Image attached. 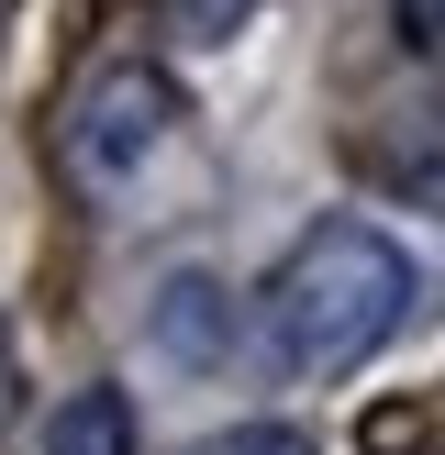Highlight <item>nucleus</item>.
Instances as JSON below:
<instances>
[{
  "instance_id": "f257e3e1",
  "label": "nucleus",
  "mask_w": 445,
  "mask_h": 455,
  "mask_svg": "<svg viewBox=\"0 0 445 455\" xmlns=\"http://www.w3.org/2000/svg\"><path fill=\"white\" fill-rule=\"evenodd\" d=\"M412 300H423L412 244H390L356 212H334V222H312L279 256V278H267V355H279L289 378H345V367H368V355L412 323Z\"/></svg>"
},
{
  "instance_id": "20e7f679",
  "label": "nucleus",
  "mask_w": 445,
  "mask_h": 455,
  "mask_svg": "<svg viewBox=\"0 0 445 455\" xmlns=\"http://www.w3.org/2000/svg\"><path fill=\"white\" fill-rule=\"evenodd\" d=\"M44 455H134V400H123V389H78V400H56Z\"/></svg>"
},
{
  "instance_id": "f03ea898",
  "label": "nucleus",
  "mask_w": 445,
  "mask_h": 455,
  "mask_svg": "<svg viewBox=\"0 0 445 455\" xmlns=\"http://www.w3.org/2000/svg\"><path fill=\"white\" fill-rule=\"evenodd\" d=\"M167 123H178V89L156 78V67H111V78L89 89V111H78V167L89 178H134L167 145Z\"/></svg>"
},
{
  "instance_id": "39448f33",
  "label": "nucleus",
  "mask_w": 445,
  "mask_h": 455,
  "mask_svg": "<svg viewBox=\"0 0 445 455\" xmlns=\"http://www.w3.org/2000/svg\"><path fill=\"white\" fill-rule=\"evenodd\" d=\"M200 455H312V434H289V422H234V434H212Z\"/></svg>"
},
{
  "instance_id": "423d86ee",
  "label": "nucleus",
  "mask_w": 445,
  "mask_h": 455,
  "mask_svg": "<svg viewBox=\"0 0 445 455\" xmlns=\"http://www.w3.org/2000/svg\"><path fill=\"white\" fill-rule=\"evenodd\" d=\"M390 22H400L412 56H445V0H390Z\"/></svg>"
},
{
  "instance_id": "7ed1b4c3",
  "label": "nucleus",
  "mask_w": 445,
  "mask_h": 455,
  "mask_svg": "<svg viewBox=\"0 0 445 455\" xmlns=\"http://www.w3.org/2000/svg\"><path fill=\"white\" fill-rule=\"evenodd\" d=\"M145 333H156V355H167V367H190V378L234 367V345H245V323H234V289H222V278H200V267H178V278L156 289Z\"/></svg>"
}]
</instances>
